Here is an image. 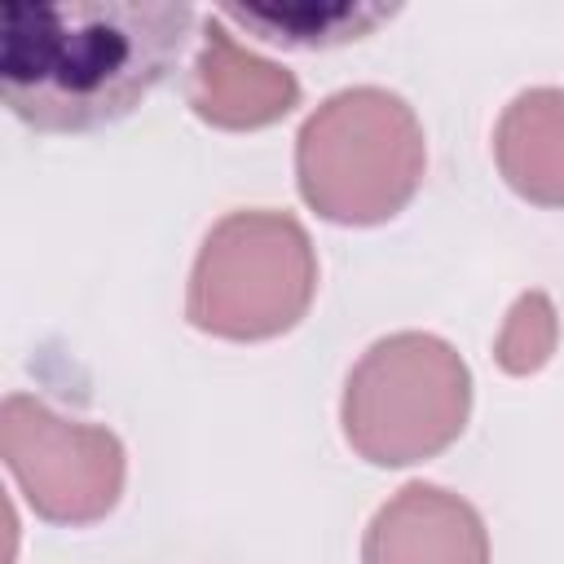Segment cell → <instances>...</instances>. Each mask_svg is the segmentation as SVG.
<instances>
[{
  "label": "cell",
  "mask_w": 564,
  "mask_h": 564,
  "mask_svg": "<svg viewBox=\"0 0 564 564\" xmlns=\"http://www.w3.org/2000/svg\"><path fill=\"white\" fill-rule=\"evenodd\" d=\"M185 0H9L0 97L35 132H97L128 119L194 35Z\"/></svg>",
  "instance_id": "6da1fadb"
},
{
  "label": "cell",
  "mask_w": 564,
  "mask_h": 564,
  "mask_svg": "<svg viewBox=\"0 0 564 564\" xmlns=\"http://www.w3.org/2000/svg\"><path fill=\"white\" fill-rule=\"evenodd\" d=\"M423 123L405 97L361 84L326 97L295 137L300 198L330 225H383L419 194Z\"/></svg>",
  "instance_id": "7a4b0ae2"
},
{
  "label": "cell",
  "mask_w": 564,
  "mask_h": 564,
  "mask_svg": "<svg viewBox=\"0 0 564 564\" xmlns=\"http://www.w3.org/2000/svg\"><path fill=\"white\" fill-rule=\"evenodd\" d=\"M317 256L291 212H229L198 247L185 317L203 335L256 344L286 335L313 304Z\"/></svg>",
  "instance_id": "3957f363"
},
{
  "label": "cell",
  "mask_w": 564,
  "mask_h": 564,
  "mask_svg": "<svg viewBox=\"0 0 564 564\" xmlns=\"http://www.w3.org/2000/svg\"><path fill=\"white\" fill-rule=\"evenodd\" d=\"M471 414L463 357L423 330L375 339L348 370L339 423L348 445L375 467H410L454 445Z\"/></svg>",
  "instance_id": "277c9868"
},
{
  "label": "cell",
  "mask_w": 564,
  "mask_h": 564,
  "mask_svg": "<svg viewBox=\"0 0 564 564\" xmlns=\"http://www.w3.org/2000/svg\"><path fill=\"white\" fill-rule=\"evenodd\" d=\"M0 458L48 524H97L123 494V445L110 427L53 414L26 392L0 405Z\"/></svg>",
  "instance_id": "5b68a950"
},
{
  "label": "cell",
  "mask_w": 564,
  "mask_h": 564,
  "mask_svg": "<svg viewBox=\"0 0 564 564\" xmlns=\"http://www.w3.org/2000/svg\"><path fill=\"white\" fill-rule=\"evenodd\" d=\"M361 564H489V533L471 502L441 485L410 480L375 511Z\"/></svg>",
  "instance_id": "8992f818"
},
{
  "label": "cell",
  "mask_w": 564,
  "mask_h": 564,
  "mask_svg": "<svg viewBox=\"0 0 564 564\" xmlns=\"http://www.w3.org/2000/svg\"><path fill=\"white\" fill-rule=\"evenodd\" d=\"M189 106L212 128H264L300 106V84L291 70L247 53L229 26L212 13L203 31V53L189 75Z\"/></svg>",
  "instance_id": "52a82bcc"
},
{
  "label": "cell",
  "mask_w": 564,
  "mask_h": 564,
  "mask_svg": "<svg viewBox=\"0 0 564 564\" xmlns=\"http://www.w3.org/2000/svg\"><path fill=\"white\" fill-rule=\"evenodd\" d=\"M502 181L538 207H564V88H524L498 119Z\"/></svg>",
  "instance_id": "ba28073f"
},
{
  "label": "cell",
  "mask_w": 564,
  "mask_h": 564,
  "mask_svg": "<svg viewBox=\"0 0 564 564\" xmlns=\"http://www.w3.org/2000/svg\"><path fill=\"white\" fill-rule=\"evenodd\" d=\"M397 13L401 4H370V0H269V4L216 9L225 26H238L242 35H256L278 48H300V53L357 44L375 35L383 22H392Z\"/></svg>",
  "instance_id": "9c48e42d"
},
{
  "label": "cell",
  "mask_w": 564,
  "mask_h": 564,
  "mask_svg": "<svg viewBox=\"0 0 564 564\" xmlns=\"http://www.w3.org/2000/svg\"><path fill=\"white\" fill-rule=\"evenodd\" d=\"M555 348V313L546 295H520V304L507 317V330L498 339V361L511 375H529L538 370Z\"/></svg>",
  "instance_id": "30bf717a"
}]
</instances>
